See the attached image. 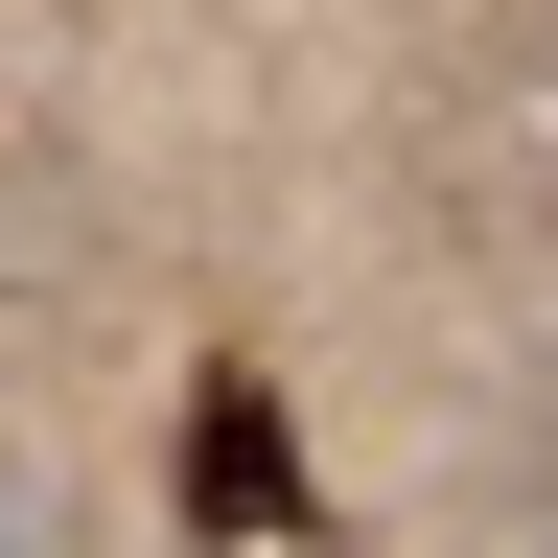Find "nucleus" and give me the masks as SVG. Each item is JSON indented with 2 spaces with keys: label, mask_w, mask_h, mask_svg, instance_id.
Returning a JSON list of instances; mask_svg holds the SVG:
<instances>
[{
  "label": "nucleus",
  "mask_w": 558,
  "mask_h": 558,
  "mask_svg": "<svg viewBox=\"0 0 558 558\" xmlns=\"http://www.w3.org/2000/svg\"><path fill=\"white\" fill-rule=\"evenodd\" d=\"M512 163L558 186V0H535V24H512Z\"/></svg>",
  "instance_id": "nucleus-1"
},
{
  "label": "nucleus",
  "mask_w": 558,
  "mask_h": 558,
  "mask_svg": "<svg viewBox=\"0 0 558 558\" xmlns=\"http://www.w3.org/2000/svg\"><path fill=\"white\" fill-rule=\"evenodd\" d=\"M535 558H558V535H535Z\"/></svg>",
  "instance_id": "nucleus-2"
}]
</instances>
